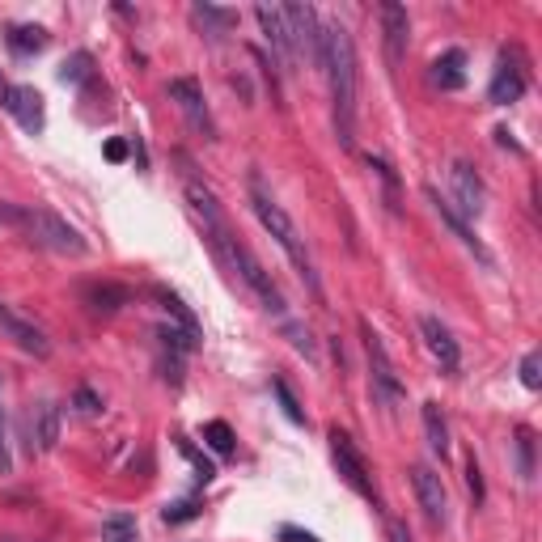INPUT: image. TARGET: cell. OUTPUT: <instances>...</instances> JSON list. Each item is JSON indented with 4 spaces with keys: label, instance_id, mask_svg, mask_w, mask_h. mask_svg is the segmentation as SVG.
Instances as JSON below:
<instances>
[{
    "label": "cell",
    "instance_id": "obj_16",
    "mask_svg": "<svg viewBox=\"0 0 542 542\" xmlns=\"http://www.w3.org/2000/svg\"><path fill=\"white\" fill-rule=\"evenodd\" d=\"M382 34H386V60L390 68H399L403 56H407V34H411V22H407V9L386 0L382 5Z\"/></svg>",
    "mask_w": 542,
    "mask_h": 542
},
{
    "label": "cell",
    "instance_id": "obj_37",
    "mask_svg": "<svg viewBox=\"0 0 542 542\" xmlns=\"http://www.w3.org/2000/svg\"><path fill=\"white\" fill-rule=\"evenodd\" d=\"M390 542H415L411 530L403 526V521H390Z\"/></svg>",
    "mask_w": 542,
    "mask_h": 542
},
{
    "label": "cell",
    "instance_id": "obj_35",
    "mask_svg": "<svg viewBox=\"0 0 542 542\" xmlns=\"http://www.w3.org/2000/svg\"><path fill=\"white\" fill-rule=\"evenodd\" d=\"M466 483H471V492H475V500H479V496H483V479H479L475 458H471V466H466Z\"/></svg>",
    "mask_w": 542,
    "mask_h": 542
},
{
    "label": "cell",
    "instance_id": "obj_13",
    "mask_svg": "<svg viewBox=\"0 0 542 542\" xmlns=\"http://www.w3.org/2000/svg\"><path fill=\"white\" fill-rule=\"evenodd\" d=\"M420 335H424V343H428V352H432V360H437L441 369H449L454 373L458 365H462V352H458V339H454V331L445 327L441 318H432V314H424L420 318Z\"/></svg>",
    "mask_w": 542,
    "mask_h": 542
},
{
    "label": "cell",
    "instance_id": "obj_4",
    "mask_svg": "<svg viewBox=\"0 0 542 542\" xmlns=\"http://www.w3.org/2000/svg\"><path fill=\"white\" fill-rule=\"evenodd\" d=\"M9 225L26 229L30 242H39L43 250H56V255H85V238L72 229L60 212L51 208H0Z\"/></svg>",
    "mask_w": 542,
    "mask_h": 542
},
{
    "label": "cell",
    "instance_id": "obj_18",
    "mask_svg": "<svg viewBox=\"0 0 542 542\" xmlns=\"http://www.w3.org/2000/svg\"><path fill=\"white\" fill-rule=\"evenodd\" d=\"M428 81L437 85V89H462L466 85V51H458V47L441 51V56L432 60Z\"/></svg>",
    "mask_w": 542,
    "mask_h": 542
},
{
    "label": "cell",
    "instance_id": "obj_36",
    "mask_svg": "<svg viewBox=\"0 0 542 542\" xmlns=\"http://www.w3.org/2000/svg\"><path fill=\"white\" fill-rule=\"evenodd\" d=\"M128 157V144L123 140H106V161H123Z\"/></svg>",
    "mask_w": 542,
    "mask_h": 542
},
{
    "label": "cell",
    "instance_id": "obj_26",
    "mask_svg": "<svg viewBox=\"0 0 542 542\" xmlns=\"http://www.w3.org/2000/svg\"><path fill=\"white\" fill-rule=\"evenodd\" d=\"M89 77V56H85V51H77V56H72V60H64V68H60V81L64 85H81Z\"/></svg>",
    "mask_w": 542,
    "mask_h": 542
},
{
    "label": "cell",
    "instance_id": "obj_9",
    "mask_svg": "<svg viewBox=\"0 0 542 542\" xmlns=\"http://www.w3.org/2000/svg\"><path fill=\"white\" fill-rule=\"evenodd\" d=\"M360 331H365V352H369V369H373V399L399 403L403 399V382H399V373H394V365H390L382 339H377L369 327H360Z\"/></svg>",
    "mask_w": 542,
    "mask_h": 542
},
{
    "label": "cell",
    "instance_id": "obj_8",
    "mask_svg": "<svg viewBox=\"0 0 542 542\" xmlns=\"http://www.w3.org/2000/svg\"><path fill=\"white\" fill-rule=\"evenodd\" d=\"M0 106L17 119V128L30 132V136H43L47 128V111H43V94L39 89H30V85H9L5 89V98H0Z\"/></svg>",
    "mask_w": 542,
    "mask_h": 542
},
{
    "label": "cell",
    "instance_id": "obj_17",
    "mask_svg": "<svg viewBox=\"0 0 542 542\" xmlns=\"http://www.w3.org/2000/svg\"><path fill=\"white\" fill-rule=\"evenodd\" d=\"M60 424H64V415L56 403H39L30 411V449L34 454H51V449H56Z\"/></svg>",
    "mask_w": 542,
    "mask_h": 542
},
{
    "label": "cell",
    "instance_id": "obj_6",
    "mask_svg": "<svg viewBox=\"0 0 542 542\" xmlns=\"http://www.w3.org/2000/svg\"><path fill=\"white\" fill-rule=\"evenodd\" d=\"M288 39H293V56L297 60H322V17L314 13V5H280Z\"/></svg>",
    "mask_w": 542,
    "mask_h": 542
},
{
    "label": "cell",
    "instance_id": "obj_15",
    "mask_svg": "<svg viewBox=\"0 0 542 542\" xmlns=\"http://www.w3.org/2000/svg\"><path fill=\"white\" fill-rule=\"evenodd\" d=\"M170 98L178 102V111L187 115L191 128H200L204 136H212V115H208V102H204L200 85L187 81V77H178V81H170Z\"/></svg>",
    "mask_w": 542,
    "mask_h": 542
},
{
    "label": "cell",
    "instance_id": "obj_33",
    "mask_svg": "<svg viewBox=\"0 0 542 542\" xmlns=\"http://www.w3.org/2000/svg\"><path fill=\"white\" fill-rule=\"evenodd\" d=\"M280 542H318V534L297 530V526H284V530H280Z\"/></svg>",
    "mask_w": 542,
    "mask_h": 542
},
{
    "label": "cell",
    "instance_id": "obj_30",
    "mask_svg": "<svg viewBox=\"0 0 542 542\" xmlns=\"http://www.w3.org/2000/svg\"><path fill=\"white\" fill-rule=\"evenodd\" d=\"M72 407H77V415H85V420H89V415H98L102 411V399H98V394L94 390H77V399H72Z\"/></svg>",
    "mask_w": 542,
    "mask_h": 542
},
{
    "label": "cell",
    "instance_id": "obj_11",
    "mask_svg": "<svg viewBox=\"0 0 542 542\" xmlns=\"http://www.w3.org/2000/svg\"><path fill=\"white\" fill-rule=\"evenodd\" d=\"M526 94V68H521V56L517 51H504L500 64H496V77H492V89H487V98L496 106H509Z\"/></svg>",
    "mask_w": 542,
    "mask_h": 542
},
{
    "label": "cell",
    "instance_id": "obj_31",
    "mask_svg": "<svg viewBox=\"0 0 542 542\" xmlns=\"http://www.w3.org/2000/svg\"><path fill=\"white\" fill-rule=\"evenodd\" d=\"M517 454H521V479H530L534 475V441H530V432H521V437H517Z\"/></svg>",
    "mask_w": 542,
    "mask_h": 542
},
{
    "label": "cell",
    "instance_id": "obj_22",
    "mask_svg": "<svg viewBox=\"0 0 542 542\" xmlns=\"http://www.w3.org/2000/svg\"><path fill=\"white\" fill-rule=\"evenodd\" d=\"M157 301H161V310H166V314H174V322H178V327H183V331H191L195 339H200V322H195V314H191L187 305L178 301L174 293H166V288H161V293H157Z\"/></svg>",
    "mask_w": 542,
    "mask_h": 542
},
{
    "label": "cell",
    "instance_id": "obj_38",
    "mask_svg": "<svg viewBox=\"0 0 542 542\" xmlns=\"http://www.w3.org/2000/svg\"><path fill=\"white\" fill-rule=\"evenodd\" d=\"M5 89H9V85H5V81H0V98H5Z\"/></svg>",
    "mask_w": 542,
    "mask_h": 542
},
{
    "label": "cell",
    "instance_id": "obj_3",
    "mask_svg": "<svg viewBox=\"0 0 542 542\" xmlns=\"http://www.w3.org/2000/svg\"><path fill=\"white\" fill-rule=\"evenodd\" d=\"M216 250H221V255L233 263V271H238L242 276V284L250 288V293H255L259 301H263V310L271 314L284 327V322H293V314H288V301H284V293L276 288V280H271V271L250 255V246H242L238 238H233V233H225L221 242H216Z\"/></svg>",
    "mask_w": 542,
    "mask_h": 542
},
{
    "label": "cell",
    "instance_id": "obj_34",
    "mask_svg": "<svg viewBox=\"0 0 542 542\" xmlns=\"http://www.w3.org/2000/svg\"><path fill=\"white\" fill-rule=\"evenodd\" d=\"M195 517V504L183 500V504H174V509H166V521H191Z\"/></svg>",
    "mask_w": 542,
    "mask_h": 542
},
{
    "label": "cell",
    "instance_id": "obj_2",
    "mask_svg": "<svg viewBox=\"0 0 542 542\" xmlns=\"http://www.w3.org/2000/svg\"><path fill=\"white\" fill-rule=\"evenodd\" d=\"M250 208H255V216H259V225L271 233V242H276L284 255H288V263L297 267V276L305 280V288H310L314 297H322V280H318V267H314V255H310V246H305V238H301V229H297V221L288 216L280 204H276V195H271L259 178L250 183Z\"/></svg>",
    "mask_w": 542,
    "mask_h": 542
},
{
    "label": "cell",
    "instance_id": "obj_5",
    "mask_svg": "<svg viewBox=\"0 0 542 542\" xmlns=\"http://www.w3.org/2000/svg\"><path fill=\"white\" fill-rule=\"evenodd\" d=\"M483 200H487V191H483V178L475 174L471 161H454L449 166V212L458 216V221H479L483 216Z\"/></svg>",
    "mask_w": 542,
    "mask_h": 542
},
{
    "label": "cell",
    "instance_id": "obj_19",
    "mask_svg": "<svg viewBox=\"0 0 542 542\" xmlns=\"http://www.w3.org/2000/svg\"><path fill=\"white\" fill-rule=\"evenodd\" d=\"M424 437H428V449L437 458H449V424L437 403H424Z\"/></svg>",
    "mask_w": 542,
    "mask_h": 542
},
{
    "label": "cell",
    "instance_id": "obj_14",
    "mask_svg": "<svg viewBox=\"0 0 542 542\" xmlns=\"http://www.w3.org/2000/svg\"><path fill=\"white\" fill-rule=\"evenodd\" d=\"M0 331H5L13 343H17V348H22V352H30V356H47L51 352V343H47V335L39 331V327H34V322L30 318H22V314H13L9 310V305H0Z\"/></svg>",
    "mask_w": 542,
    "mask_h": 542
},
{
    "label": "cell",
    "instance_id": "obj_21",
    "mask_svg": "<svg viewBox=\"0 0 542 542\" xmlns=\"http://www.w3.org/2000/svg\"><path fill=\"white\" fill-rule=\"evenodd\" d=\"M140 530H136V517L132 513H111L102 521V542H136Z\"/></svg>",
    "mask_w": 542,
    "mask_h": 542
},
{
    "label": "cell",
    "instance_id": "obj_32",
    "mask_svg": "<svg viewBox=\"0 0 542 542\" xmlns=\"http://www.w3.org/2000/svg\"><path fill=\"white\" fill-rule=\"evenodd\" d=\"M183 454H187V458L195 462V479H200V483H212V475H216V471H212V462H208V458H200V454H195L191 445H183Z\"/></svg>",
    "mask_w": 542,
    "mask_h": 542
},
{
    "label": "cell",
    "instance_id": "obj_29",
    "mask_svg": "<svg viewBox=\"0 0 542 542\" xmlns=\"http://www.w3.org/2000/svg\"><path fill=\"white\" fill-rule=\"evenodd\" d=\"M276 399H280V407H284L288 420H293V424H305V411H301V403L293 399V390H288L284 382H276Z\"/></svg>",
    "mask_w": 542,
    "mask_h": 542
},
{
    "label": "cell",
    "instance_id": "obj_24",
    "mask_svg": "<svg viewBox=\"0 0 542 542\" xmlns=\"http://www.w3.org/2000/svg\"><path fill=\"white\" fill-rule=\"evenodd\" d=\"M191 17L200 26H216V30H229L233 22H238V13H233V9H216V5H195Z\"/></svg>",
    "mask_w": 542,
    "mask_h": 542
},
{
    "label": "cell",
    "instance_id": "obj_12",
    "mask_svg": "<svg viewBox=\"0 0 542 542\" xmlns=\"http://www.w3.org/2000/svg\"><path fill=\"white\" fill-rule=\"evenodd\" d=\"M255 17H259V26H263V39H267V47H271V56H276L284 68H293L297 64V56H293V39H288V26H284V13H280V5H255Z\"/></svg>",
    "mask_w": 542,
    "mask_h": 542
},
{
    "label": "cell",
    "instance_id": "obj_25",
    "mask_svg": "<svg viewBox=\"0 0 542 542\" xmlns=\"http://www.w3.org/2000/svg\"><path fill=\"white\" fill-rule=\"evenodd\" d=\"M89 301H94V310H102V314H115L123 301H128V293H123V288H94V293H89Z\"/></svg>",
    "mask_w": 542,
    "mask_h": 542
},
{
    "label": "cell",
    "instance_id": "obj_27",
    "mask_svg": "<svg viewBox=\"0 0 542 542\" xmlns=\"http://www.w3.org/2000/svg\"><path fill=\"white\" fill-rule=\"evenodd\" d=\"M521 386L542 390V356L538 352H526V360H521Z\"/></svg>",
    "mask_w": 542,
    "mask_h": 542
},
{
    "label": "cell",
    "instance_id": "obj_28",
    "mask_svg": "<svg viewBox=\"0 0 542 542\" xmlns=\"http://www.w3.org/2000/svg\"><path fill=\"white\" fill-rule=\"evenodd\" d=\"M0 475H13V449H9V420H5V403H0Z\"/></svg>",
    "mask_w": 542,
    "mask_h": 542
},
{
    "label": "cell",
    "instance_id": "obj_20",
    "mask_svg": "<svg viewBox=\"0 0 542 542\" xmlns=\"http://www.w3.org/2000/svg\"><path fill=\"white\" fill-rule=\"evenodd\" d=\"M9 47L17 51V56L43 51V47H47V30H43V26H13V30H9Z\"/></svg>",
    "mask_w": 542,
    "mask_h": 542
},
{
    "label": "cell",
    "instance_id": "obj_10",
    "mask_svg": "<svg viewBox=\"0 0 542 542\" xmlns=\"http://www.w3.org/2000/svg\"><path fill=\"white\" fill-rule=\"evenodd\" d=\"M411 487H415V500H420L424 517L432 521V526H445V521H449V492H445L441 475L432 471V466H415Z\"/></svg>",
    "mask_w": 542,
    "mask_h": 542
},
{
    "label": "cell",
    "instance_id": "obj_23",
    "mask_svg": "<svg viewBox=\"0 0 542 542\" xmlns=\"http://www.w3.org/2000/svg\"><path fill=\"white\" fill-rule=\"evenodd\" d=\"M204 441H208L212 454H221V458L233 454V428H229L225 420H208V424H204Z\"/></svg>",
    "mask_w": 542,
    "mask_h": 542
},
{
    "label": "cell",
    "instance_id": "obj_1",
    "mask_svg": "<svg viewBox=\"0 0 542 542\" xmlns=\"http://www.w3.org/2000/svg\"><path fill=\"white\" fill-rule=\"evenodd\" d=\"M318 68L327 72L331 85V111H335V136L343 144H352L356 136V47L348 26L339 22H322V60Z\"/></svg>",
    "mask_w": 542,
    "mask_h": 542
},
{
    "label": "cell",
    "instance_id": "obj_7",
    "mask_svg": "<svg viewBox=\"0 0 542 542\" xmlns=\"http://www.w3.org/2000/svg\"><path fill=\"white\" fill-rule=\"evenodd\" d=\"M331 458H335V466H339L343 483H348L356 496L377 500V492H373V475H369V462H365V454H360V449L352 445L348 432L331 428Z\"/></svg>",
    "mask_w": 542,
    "mask_h": 542
}]
</instances>
